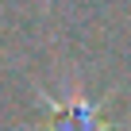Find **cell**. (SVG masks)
<instances>
[{
	"label": "cell",
	"instance_id": "obj_1",
	"mask_svg": "<svg viewBox=\"0 0 131 131\" xmlns=\"http://www.w3.org/2000/svg\"><path fill=\"white\" fill-rule=\"evenodd\" d=\"M54 112V131H108V123L100 119V104L85 100L81 93H73L66 104L50 100Z\"/></svg>",
	"mask_w": 131,
	"mask_h": 131
}]
</instances>
